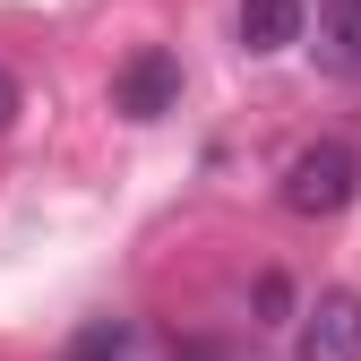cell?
I'll list each match as a JSON object with an SVG mask.
<instances>
[{
    "instance_id": "cell-1",
    "label": "cell",
    "mask_w": 361,
    "mask_h": 361,
    "mask_svg": "<svg viewBox=\"0 0 361 361\" xmlns=\"http://www.w3.org/2000/svg\"><path fill=\"white\" fill-rule=\"evenodd\" d=\"M361 198V155L344 147V138H319V147H301L293 164H284V207L293 215H344Z\"/></svg>"
},
{
    "instance_id": "cell-2",
    "label": "cell",
    "mask_w": 361,
    "mask_h": 361,
    "mask_svg": "<svg viewBox=\"0 0 361 361\" xmlns=\"http://www.w3.org/2000/svg\"><path fill=\"white\" fill-rule=\"evenodd\" d=\"M293 361H361V293H319L301 310V336H293Z\"/></svg>"
},
{
    "instance_id": "cell-3",
    "label": "cell",
    "mask_w": 361,
    "mask_h": 361,
    "mask_svg": "<svg viewBox=\"0 0 361 361\" xmlns=\"http://www.w3.org/2000/svg\"><path fill=\"white\" fill-rule=\"evenodd\" d=\"M172 104H180V61H172V52H129L121 78H112V112H129V121H164Z\"/></svg>"
},
{
    "instance_id": "cell-4",
    "label": "cell",
    "mask_w": 361,
    "mask_h": 361,
    "mask_svg": "<svg viewBox=\"0 0 361 361\" xmlns=\"http://www.w3.org/2000/svg\"><path fill=\"white\" fill-rule=\"evenodd\" d=\"M301 0H241V52H293L301 43Z\"/></svg>"
},
{
    "instance_id": "cell-5",
    "label": "cell",
    "mask_w": 361,
    "mask_h": 361,
    "mask_svg": "<svg viewBox=\"0 0 361 361\" xmlns=\"http://www.w3.org/2000/svg\"><path fill=\"white\" fill-rule=\"evenodd\" d=\"M319 61L361 86V0H327V18H319Z\"/></svg>"
},
{
    "instance_id": "cell-6",
    "label": "cell",
    "mask_w": 361,
    "mask_h": 361,
    "mask_svg": "<svg viewBox=\"0 0 361 361\" xmlns=\"http://www.w3.org/2000/svg\"><path fill=\"white\" fill-rule=\"evenodd\" d=\"M69 361H129V319H95L69 336Z\"/></svg>"
},
{
    "instance_id": "cell-7",
    "label": "cell",
    "mask_w": 361,
    "mask_h": 361,
    "mask_svg": "<svg viewBox=\"0 0 361 361\" xmlns=\"http://www.w3.org/2000/svg\"><path fill=\"white\" fill-rule=\"evenodd\" d=\"M258 319H267V327L293 319V284H284V276H258Z\"/></svg>"
},
{
    "instance_id": "cell-8",
    "label": "cell",
    "mask_w": 361,
    "mask_h": 361,
    "mask_svg": "<svg viewBox=\"0 0 361 361\" xmlns=\"http://www.w3.org/2000/svg\"><path fill=\"white\" fill-rule=\"evenodd\" d=\"M18 112H26V95H18V78H9V69H0V129H9Z\"/></svg>"
}]
</instances>
